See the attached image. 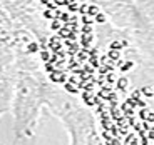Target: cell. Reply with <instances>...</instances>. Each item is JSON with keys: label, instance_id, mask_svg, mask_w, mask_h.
Listing matches in <instances>:
<instances>
[{"label": "cell", "instance_id": "obj_22", "mask_svg": "<svg viewBox=\"0 0 154 145\" xmlns=\"http://www.w3.org/2000/svg\"><path fill=\"white\" fill-rule=\"evenodd\" d=\"M44 17H47V19H54V13H52V12H44Z\"/></svg>", "mask_w": 154, "mask_h": 145}, {"label": "cell", "instance_id": "obj_26", "mask_svg": "<svg viewBox=\"0 0 154 145\" xmlns=\"http://www.w3.org/2000/svg\"><path fill=\"white\" fill-rule=\"evenodd\" d=\"M152 90H154V88H152Z\"/></svg>", "mask_w": 154, "mask_h": 145}, {"label": "cell", "instance_id": "obj_10", "mask_svg": "<svg viewBox=\"0 0 154 145\" xmlns=\"http://www.w3.org/2000/svg\"><path fill=\"white\" fill-rule=\"evenodd\" d=\"M109 49H111V50H121V49H122V43L116 40V42L111 43V47H109Z\"/></svg>", "mask_w": 154, "mask_h": 145}, {"label": "cell", "instance_id": "obj_8", "mask_svg": "<svg viewBox=\"0 0 154 145\" xmlns=\"http://www.w3.org/2000/svg\"><path fill=\"white\" fill-rule=\"evenodd\" d=\"M27 52H30V54H35V52H38V45L37 43H29V47H27Z\"/></svg>", "mask_w": 154, "mask_h": 145}, {"label": "cell", "instance_id": "obj_14", "mask_svg": "<svg viewBox=\"0 0 154 145\" xmlns=\"http://www.w3.org/2000/svg\"><path fill=\"white\" fill-rule=\"evenodd\" d=\"M40 57H42V60H44V62H49V60H50L49 52H45V50H42V52H40Z\"/></svg>", "mask_w": 154, "mask_h": 145}, {"label": "cell", "instance_id": "obj_2", "mask_svg": "<svg viewBox=\"0 0 154 145\" xmlns=\"http://www.w3.org/2000/svg\"><path fill=\"white\" fill-rule=\"evenodd\" d=\"M64 88H66L69 93H79V88L75 87V84H72V82H69V84L64 85Z\"/></svg>", "mask_w": 154, "mask_h": 145}, {"label": "cell", "instance_id": "obj_19", "mask_svg": "<svg viewBox=\"0 0 154 145\" xmlns=\"http://www.w3.org/2000/svg\"><path fill=\"white\" fill-rule=\"evenodd\" d=\"M129 145H141V140H139V137H134V138L131 140V144H129Z\"/></svg>", "mask_w": 154, "mask_h": 145}, {"label": "cell", "instance_id": "obj_3", "mask_svg": "<svg viewBox=\"0 0 154 145\" xmlns=\"http://www.w3.org/2000/svg\"><path fill=\"white\" fill-rule=\"evenodd\" d=\"M117 88L122 90V92L127 88V78H126V77H121L119 80H117Z\"/></svg>", "mask_w": 154, "mask_h": 145}, {"label": "cell", "instance_id": "obj_23", "mask_svg": "<svg viewBox=\"0 0 154 145\" xmlns=\"http://www.w3.org/2000/svg\"><path fill=\"white\" fill-rule=\"evenodd\" d=\"M141 140V145H149V138H139Z\"/></svg>", "mask_w": 154, "mask_h": 145}, {"label": "cell", "instance_id": "obj_4", "mask_svg": "<svg viewBox=\"0 0 154 145\" xmlns=\"http://www.w3.org/2000/svg\"><path fill=\"white\" fill-rule=\"evenodd\" d=\"M107 57L111 58V60H119V58H121V54H119V50H109Z\"/></svg>", "mask_w": 154, "mask_h": 145}, {"label": "cell", "instance_id": "obj_5", "mask_svg": "<svg viewBox=\"0 0 154 145\" xmlns=\"http://www.w3.org/2000/svg\"><path fill=\"white\" fill-rule=\"evenodd\" d=\"M141 93H144L146 97H154V90L149 88V87H143L141 88Z\"/></svg>", "mask_w": 154, "mask_h": 145}, {"label": "cell", "instance_id": "obj_6", "mask_svg": "<svg viewBox=\"0 0 154 145\" xmlns=\"http://www.w3.org/2000/svg\"><path fill=\"white\" fill-rule=\"evenodd\" d=\"M87 13H89V15H97V13H99V8H97L96 5H89V7H87Z\"/></svg>", "mask_w": 154, "mask_h": 145}, {"label": "cell", "instance_id": "obj_11", "mask_svg": "<svg viewBox=\"0 0 154 145\" xmlns=\"http://www.w3.org/2000/svg\"><path fill=\"white\" fill-rule=\"evenodd\" d=\"M50 28H52V30H60V22H59L57 19H54V22H52Z\"/></svg>", "mask_w": 154, "mask_h": 145}, {"label": "cell", "instance_id": "obj_13", "mask_svg": "<svg viewBox=\"0 0 154 145\" xmlns=\"http://www.w3.org/2000/svg\"><path fill=\"white\" fill-rule=\"evenodd\" d=\"M96 22L97 23H104L106 22V15H104V13H97V15H96Z\"/></svg>", "mask_w": 154, "mask_h": 145}, {"label": "cell", "instance_id": "obj_9", "mask_svg": "<svg viewBox=\"0 0 154 145\" xmlns=\"http://www.w3.org/2000/svg\"><path fill=\"white\" fill-rule=\"evenodd\" d=\"M77 60H79V62L87 60V54H85V49L82 50V52H77Z\"/></svg>", "mask_w": 154, "mask_h": 145}, {"label": "cell", "instance_id": "obj_12", "mask_svg": "<svg viewBox=\"0 0 154 145\" xmlns=\"http://www.w3.org/2000/svg\"><path fill=\"white\" fill-rule=\"evenodd\" d=\"M132 65H134L132 62H126V64H122V65H121V70H122V72H127V70H129V69L132 67Z\"/></svg>", "mask_w": 154, "mask_h": 145}, {"label": "cell", "instance_id": "obj_21", "mask_svg": "<svg viewBox=\"0 0 154 145\" xmlns=\"http://www.w3.org/2000/svg\"><path fill=\"white\" fill-rule=\"evenodd\" d=\"M87 7H89V5H81V7H79L81 13H87Z\"/></svg>", "mask_w": 154, "mask_h": 145}, {"label": "cell", "instance_id": "obj_20", "mask_svg": "<svg viewBox=\"0 0 154 145\" xmlns=\"http://www.w3.org/2000/svg\"><path fill=\"white\" fill-rule=\"evenodd\" d=\"M67 7H69V10H70V12H75L79 5H77V4H69V5H67Z\"/></svg>", "mask_w": 154, "mask_h": 145}, {"label": "cell", "instance_id": "obj_25", "mask_svg": "<svg viewBox=\"0 0 154 145\" xmlns=\"http://www.w3.org/2000/svg\"><path fill=\"white\" fill-rule=\"evenodd\" d=\"M64 2H66V4L69 5V4H74V2H75V0H64Z\"/></svg>", "mask_w": 154, "mask_h": 145}, {"label": "cell", "instance_id": "obj_1", "mask_svg": "<svg viewBox=\"0 0 154 145\" xmlns=\"http://www.w3.org/2000/svg\"><path fill=\"white\" fill-rule=\"evenodd\" d=\"M50 80L55 84H62V82H66V75H64V72L54 70V72H50Z\"/></svg>", "mask_w": 154, "mask_h": 145}, {"label": "cell", "instance_id": "obj_7", "mask_svg": "<svg viewBox=\"0 0 154 145\" xmlns=\"http://www.w3.org/2000/svg\"><path fill=\"white\" fill-rule=\"evenodd\" d=\"M147 114H149V110L144 107V108H141V110H139L137 115H139V118H141V120H146V118H147Z\"/></svg>", "mask_w": 154, "mask_h": 145}, {"label": "cell", "instance_id": "obj_15", "mask_svg": "<svg viewBox=\"0 0 154 145\" xmlns=\"http://www.w3.org/2000/svg\"><path fill=\"white\" fill-rule=\"evenodd\" d=\"M146 120H147L149 123H154V112L149 110V114H147V118H146Z\"/></svg>", "mask_w": 154, "mask_h": 145}, {"label": "cell", "instance_id": "obj_24", "mask_svg": "<svg viewBox=\"0 0 154 145\" xmlns=\"http://www.w3.org/2000/svg\"><path fill=\"white\" fill-rule=\"evenodd\" d=\"M107 80H109V82H111V84H112V82H114V77H112V75H111V73H109V75H107Z\"/></svg>", "mask_w": 154, "mask_h": 145}, {"label": "cell", "instance_id": "obj_18", "mask_svg": "<svg viewBox=\"0 0 154 145\" xmlns=\"http://www.w3.org/2000/svg\"><path fill=\"white\" fill-rule=\"evenodd\" d=\"M82 22H84V23H85V25H91V23H92V20L89 19V17H87V15H84V17H82Z\"/></svg>", "mask_w": 154, "mask_h": 145}, {"label": "cell", "instance_id": "obj_17", "mask_svg": "<svg viewBox=\"0 0 154 145\" xmlns=\"http://www.w3.org/2000/svg\"><path fill=\"white\" fill-rule=\"evenodd\" d=\"M147 138H149V140H154V127H151V130L147 132Z\"/></svg>", "mask_w": 154, "mask_h": 145}, {"label": "cell", "instance_id": "obj_16", "mask_svg": "<svg viewBox=\"0 0 154 145\" xmlns=\"http://www.w3.org/2000/svg\"><path fill=\"white\" fill-rule=\"evenodd\" d=\"M139 97H141V90H134V92H132V95H131V99L137 100Z\"/></svg>", "mask_w": 154, "mask_h": 145}]
</instances>
